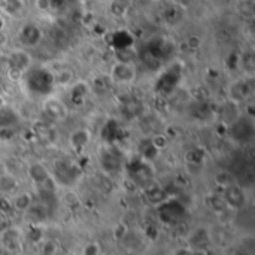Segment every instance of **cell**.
Returning <instances> with one entry per match:
<instances>
[{"label":"cell","instance_id":"21","mask_svg":"<svg viewBox=\"0 0 255 255\" xmlns=\"http://www.w3.org/2000/svg\"><path fill=\"white\" fill-rule=\"evenodd\" d=\"M4 106H6V100H4V96H1V94H0V109H1V108H4Z\"/></svg>","mask_w":255,"mask_h":255},{"label":"cell","instance_id":"17","mask_svg":"<svg viewBox=\"0 0 255 255\" xmlns=\"http://www.w3.org/2000/svg\"><path fill=\"white\" fill-rule=\"evenodd\" d=\"M82 255H100V247L97 244H88L85 245Z\"/></svg>","mask_w":255,"mask_h":255},{"label":"cell","instance_id":"6","mask_svg":"<svg viewBox=\"0 0 255 255\" xmlns=\"http://www.w3.org/2000/svg\"><path fill=\"white\" fill-rule=\"evenodd\" d=\"M27 175L31 179V182L39 187L51 176V172L42 163H31L27 167Z\"/></svg>","mask_w":255,"mask_h":255},{"label":"cell","instance_id":"15","mask_svg":"<svg viewBox=\"0 0 255 255\" xmlns=\"http://www.w3.org/2000/svg\"><path fill=\"white\" fill-rule=\"evenodd\" d=\"M57 254V245L52 241L43 242L40 247V255H55Z\"/></svg>","mask_w":255,"mask_h":255},{"label":"cell","instance_id":"20","mask_svg":"<svg viewBox=\"0 0 255 255\" xmlns=\"http://www.w3.org/2000/svg\"><path fill=\"white\" fill-rule=\"evenodd\" d=\"M190 255H208V253L205 250H193L190 251Z\"/></svg>","mask_w":255,"mask_h":255},{"label":"cell","instance_id":"8","mask_svg":"<svg viewBox=\"0 0 255 255\" xmlns=\"http://www.w3.org/2000/svg\"><path fill=\"white\" fill-rule=\"evenodd\" d=\"M18 112L10 109L7 105L4 108L0 109V128L3 130H7V128H12L16 123H18Z\"/></svg>","mask_w":255,"mask_h":255},{"label":"cell","instance_id":"5","mask_svg":"<svg viewBox=\"0 0 255 255\" xmlns=\"http://www.w3.org/2000/svg\"><path fill=\"white\" fill-rule=\"evenodd\" d=\"M7 60H9V69H15L21 73H24L30 66V55L22 49L13 51L7 57Z\"/></svg>","mask_w":255,"mask_h":255},{"label":"cell","instance_id":"4","mask_svg":"<svg viewBox=\"0 0 255 255\" xmlns=\"http://www.w3.org/2000/svg\"><path fill=\"white\" fill-rule=\"evenodd\" d=\"M223 200L230 208H241L245 203V193H244V190L241 187L232 184V185H229V187L224 188Z\"/></svg>","mask_w":255,"mask_h":255},{"label":"cell","instance_id":"9","mask_svg":"<svg viewBox=\"0 0 255 255\" xmlns=\"http://www.w3.org/2000/svg\"><path fill=\"white\" fill-rule=\"evenodd\" d=\"M90 93V85L84 81H76V82H72V87H70V97L73 102H82Z\"/></svg>","mask_w":255,"mask_h":255},{"label":"cell","instance_id":"14","mask_svg":"<svg viewBox=\"0 0 255 255\" xmlns=\"http://www.w3.org/2000/svg\"><path fill=\"white\" fill-rule=\"evenodd\" d=\"M22 0H4V9L9 12V13H16L18 10L22 9Z\"/></svg>","mask_w":255,"mask_h":255},{"label":"cell","instance_id":"19","mask_svg":"<svg viewBox=\"0 0 255 255\" xmlns=\"http://www.w3.org/2000/svg\"><path fill=\"white\" fill-rule=\"evenodd\" d=\"M6 42H7V36H6V33L0 28V46L6 45Z\"/></svg>","mask_w":255,"mask_h":255},{"label":"cell","instance_id":"1","mask_svg":"<svg viewBox=\"0 0 255 255\" xmlns=\"http://www.w3.org/2000/svg\"><path fill=\"white\" fill-rule=\"evenodd\" d=\"M242 128L241 130L235 123L230 126L229 128V133H230V137H233V142L239 143V145H247V143H251L253 139H254L255 133V124L253 117L250 115H242Z\"/></svg>","mask_w":255,"mask_h":255},{"label":"cell","instance_id":"10","mask_svg":"<svg viewBox=\"0 0 255 255\" xmlns=\"http://www.w3.org/2000/svg\"><path fill=\"white\" fill-rule=\"evenodd\" d=\"M10 205L15 211H19V212H27L33 202H31V196L27 194V193H19V194H15L13 199L10 200Z\"/></svg>","mask_w":255,"mask_h":255},{"label":"cell","instance_id":"2","mask_svg":"<svg viewBox=\"0 0 255 255\" xmlns=\"http://www.w3.org/2000/svg\"><path fill=\"white\" fill-rule=\"evenodd\" d=\"M42 112L51 117L52 120H64L67 117L66 105L57 97H48L42 105Z\"/></svg>","mask_w":255,"mask_h":255},{"label":"cell","instance_id":"16","mask_svg":"<svg viewBox=\"0 0 255 255\" xmlns=\"http://www.w3.org/2000/svg\"><path fill=\"white\" fill-rule=\"evenodd\" d=\"M63 200H64L69 206H76V205L79 203L78 194H76L75 191H72V190H69V191L63 196Z\"/></svg>","mask_w":255,"mask_h":255},{"label":"cell","instance_id":"13","mask_svg":"<svg viewBox=\"0 0 255 255\" xmlns=\"http://www.w3.org/2000/svg\"><path fill=\"white\" fill-rule=\"evenodd\" d=\"M151 143H152V145H154V148L160 152L161 149H164V148L169 145V139H167L164 134L157 133V134H154V136L151 137Z\"/></svg>","mask_w":255,"mask_h":255},{"label":"cell","instance_id":"12","mask_svg":"<svg viewBox=\"0 0 255 255\" xmlns=\"http://www.w3.org/2000/svg\"><path fill=\"white\" fill-rule=\"evenodd\" d=\"M215 182H217V185L226 188V187H229V185L233 184V178H232V175L227 170H220L215 175Z\"/></svg>","mask_w":255,"mask_h":255},{"label":"cell","instance_id":"7","mask_svg":"<svg viewBox=\"0 0 255 255\" xmlns=\"http://www.w3.org/2000/svg\"><path fill=\"white\" fill-rule=\"evenodd\" d=\"M69 143L75 151H82L85 149V146L90 143V131L84 130V128H78L75 130L70 137H69Z\"/></svg>","mask_w":255,"mask_h":255},{"label":"cell","instance_id":"18","mask_svg":"<svg viewBox=\"0 0 255 255\" xmlns=\"http://www.w3.org/2000/svg\"><path fill=\"white\" fill-rule=\"evenodd\" d=\"M4 91H6V76L0 73V94L4 96Z\"/></svg>","mask_w":255,"mask_h":255},{"label":"cell","instance_id":"11","mask_svg":"<svg viewBox=\"0 0 255 255\" xmlns=\"http://www.w3.org/2000/svg\"><path fill=\"white\" fill-rule=\"evenodd\" d=\"M18 190V182L16 178L10 173H3L0 176V191L3 194H15Z\"/></svg>","mask_w":255,"mask_h":255},{"label":"cell","instance_id":"3","mask_svg":"<svg viewBox=\"0 0 255 255\" xmlns=\"http://www.w3.org/2000/svg\"><path fill=\"white\" fill-rule=\"evenodd\" d=\"M136 76V70L128 63H117L111 70V79L120 84H130Z\"/></svg>","mask_w":255,"mask_h":255}]
</instances>
